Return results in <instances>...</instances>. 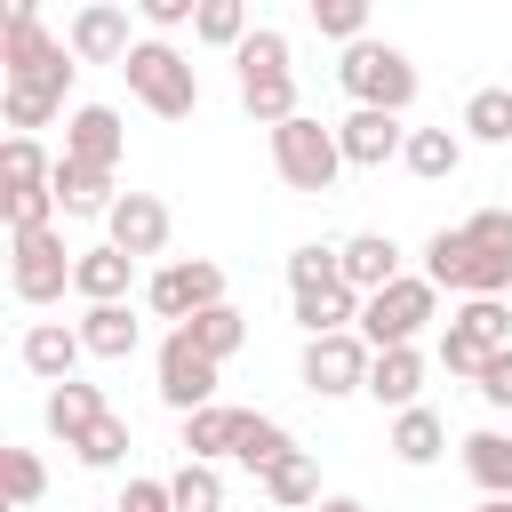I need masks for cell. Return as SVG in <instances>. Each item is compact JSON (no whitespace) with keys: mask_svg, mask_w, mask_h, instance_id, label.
<instances>
[{"mask_svg":"<svg viewBox=\"0 0 512 512\" xmlns=\"http://www.w3.org/2000/svg\"><path fill=\"white\" fill-rule=\"evenodd\" d=\"M136 16H144L152 32H176V24H192V16H200V0H136Z\"/></svg>","mask_w":512,"mask_h":512,"instance_id":"60d3db41","label":"cell"},{"mask_svg":"<svg viewBox=\"0 0 512 512\" xmlns=\"http://www.w3.org/2000/svg\"><path fill=\"white\" fill-rule=\"evenodd\" d=\"M192 40H200V48H240V40H248V0H200Z\"/></svg>","mask_w":512,"mask_h":512,"instance_id":"836d02e7","label":"cell"},{"mask_svg":"<svg viewBox=\"0 0 512 512\" xmlns=\"http://www.w3.org/2000/svg\"><path fill=\"white\" fill-rule=\"evenodd\" d=\"M120 512H176V496H168V480H128Z\"/></svg>","mask_w":512,"mask_h":512,"instance_id":"b9f144b4","label":"cell"},{"mask_svg":"<svg viewBox=\"0 0 512 512\" xmlns=\"http://www.w3.org/2000/svg\"><path fill=\"white\" fill-rule=\"evenodd\" d=\"M464 136L472 144H512V88H472L464 96Z\"/></svg>","mask_w":512,"mask_h":512,"instance_id":"1f68e13d","label":"cell"},{"mask_svg":"<svg viewBox=\"0 0 512 512\" xmlns=\"http://www.w3.org/2000/svg\"><path fill=\"white\" fill-rule=\"evenodd\" d=\"M424 272L440 280V288H456V296H512V256H496V248H480L464 224L448 232H432L424 240Z\"/></svg>","mask_w":512,"mask_h":512,"instance_id":"ba28073f","label":"cell"},{"mask_svg":"<svg viewBox=\"0 0 512 512\" xmlns=\"http://www.w3.org/2000/svg\"><path fill=\"white\" fill-rule=\"evenodd\" d=\"M120 72H128V96H136L144 112H160V120H192V112H200V72L184 64V48L136 40V48L120 56Z\"/></svg>","mask_w":512,"mask_h":512,"instance_id":"7a4b0ae2","label":"cell"},{"mask_svg":"<svg viewBox=\"0 0 512 512\" xmlns=\"http://www.w3.org/2000/svg\"><path fill=\"white\" fill-rule=\"evenodd\" d=\"M400 168H408V176H424V184H440V176H456V168H464V136H456V128H408Z\"/></svg>","mask_w":512,"mask_h":512,"instance_id":"cb8c5ba5","label":"cell"},{"mask_svg":"<svg viewBox=\"0 0 512 512\" xmlns=\"http://www.w3.org/2000/svg\"><path fill=\"white\" fill-rule=\"evenodd\" d=\"M288 448H296V440H288V424H272V416L240 408V440H232V456H240L248 472H272V464H280Z\"/></svg>","mask_w":512,"mask_h":512,"instance_id":"f1b7e54d","label":"cell"},{"mask_svg":"<svg viewBox=\"0 0 512 512\" xmlns=\"http://www.w3.org/2000/svg\"><path fill=\"white\" fill-rule=\"evenodd\" d=\"M168 496L176 512H224V472L208 456H184V472H168Z\"/></svg>","mask_w":512,"mask_h":512,"instance_id":"4dcf8cb0","label":"cell"},{"mask_svg":"<svg viewBox=\"0 0 512 512\" xmlns=\"http://www.w3.org/2000/svg\"><path fill=\"white\" fill-rule=\"evenodd\" d=\"M0 216H8V232L56 224V184H16V192H0Z\"/></svg>","mask_w":512,"mask_h":512,"instance_id":"8d00e7d4","label":"cell"},{"mask_svg":"<svg viewBox=\"0 0 512 512\" xmlns=\"http://www.w3.org/2000/svg\"><path fill=\"white\" fill-rule=\"evenodd\" d=\"M480 512H512V496H480Z\"/></svg>","mask_w":512,"mask_h":512,"instance_id":"f6af8a7d","label":"cell"},{"mask_svg":"<svg viewBox=\"0 0 512 512\" xmlns=\"http://www.w3.org/2000/svg\"><path fill=\"white\" fill-rule=\"evenodd\" d=\"M40 416H48V432H56L64 448H72V440H80V432H88L96 416H112V408H104V392H96V384L64 376V384H48V408H40Z\"/></svg>","mask_w":512,"mask_h":512,"instance_id":"603a6c76","label":"cell"},{"mask_svg":"<svg viewBox=\"0 0 512 512\" xmlns=\"http://www.w3.org/2000/svg\"><path fill=\"white\" fill-rule=\"evenodd\" d=\"M216 352H200L184 328H168V344H160V400L176 408V416H192V408H208L216 400Z\"/></svg>","mask_w":512,"mask_h":512,"instance_id":"8fae6325","label":"cell"},{"mask_svg":"<svg viewBox=\"0 0 512 512\" xmlns=\"http://www.w3.org/2000/svg\"><path fill=\"white\" fill-rule=\"evenodd\" d=\"M288 312H296V328H304V336L360 328V288H352L344 272H328V280H312V288H288Z\"/></svg>","mask_w":512,"mask_h":512,"instance_id":"5bb4252c","label":"cell"},{"mask_svg":"<svg viewBox=\"0 0 512 512\" xmlns=\"http://www.w3.org/2000/svg\"><path fill=\"white\" fill-rule=\"evenodd\" d=\"M328 272H344V264H336V248H312V240H304V248H288V288H312V280H328Z\"/></svg>","mask_w":512,"mask_h":512,"instance_id":"ab89813d","label":"cell"},{"mask_svg":"<svg viewBox=\"0 0 512 512\" xmlns=\"http://www.w3.org/2000/svg\"><path fill=\"white\" fill-rule=\"evenodd\" d=\"M120 144H128V128H120L112 104H72V120H64V152H72V160L120 168Z\"/></svg>","mask_w":512,"mask_h":512,"instance_id":"2e32d148","label":"cell"},{"mask_svg":"<svg viewBox=\"0 0 512 512\" xmlns=\"http://www.w3.org/2000/svg\"><path fill=\"white\" fill-rule=\"evenodd\" d=\"M72 72H80V56H72V40H56L40 64H16V72H0V112H8V128H48L56 112H64V96H72Z\"/></svg>","mask_w":512,"mask_h":512,"instance_id":"277c9868","label":"cell"},{"mask_svg":"<svg viewBox=\"0 0 512 512\" xmlns=\"http://www.w3.org/2000/svg\"><path fill=\"white\" fill-rule=\"evenodd\" d=\"M144 304H152L160 320H192V312L224 304V272H216L208 256H176V264H160V272L144 280Z\"/></svg>","mask_w":512,"mask_h":512,"instance_id":"30bf717a","label":"cell"},{"mask_svg":"<svg viewBox=\"0 0 512 512\" xmlns=\"http://www.w3.org/2000/svg\"><path fill=\"white\" fill-rule=\"evenodd\" d=\"M80 336H88V352H96V360H128V352H136V336H144V320H136V312H128V296H120V304H88V312H80Z\"/></svg>","mask_w":512,"mask_h":512,"instance_id":"d4e9b609","label":"cell"},{"mask_svg":"<svg viewBox=\"0 0 512 512\" xmlns=\"http://www.w3.org/2000/svg\"><path fill=\"white\" fill-rule=\"evenodd\" d=\"M440 320V280L432 272H400L384 280L376 296H360V336L384 352V344H416L424 328Z\"/></svg>","mask_w":512,"mask_h":512,"instance_id":"5b68a950","label":"cell"},{"mask_svg":"<svg viewBox=\"0 0 512 512\" xmlns=\"http://www.w3.org/2000/svg\"><path fill=\"white\" fill-rule=\"evenodd\" d=\"M256 480H264V496H272V504H288V512L320 504V464H312L304 448H288V456H280L272 472H256Z\"/></svg>","mask_w":512,"mask_h":512,"instance_id":"83f0119b","label":"cell"},{"mask_svg":"<svg viewBox=\"0 0 512 512\" xmlns=\"http://www.w3.org/2000/svg\"><path fill=\"white\" fill-rule=\"evenodd\" d=\"M104 240L128 248V256H160L168 248V200L160 192H120L112 216H104Z\"/></svg>","mask_w":512,"mask_h":512,"instance_id":"4fadbf2b","label":"cell"},{"mask_svg":"<svg viewBox=\"0 0 512 512\" xmlns=\"http://www.w3.org/2000/svg\"><path fill=\"white\" fill-rule=\"evenodd\" d=\"M336 264H344V280H352L360 296H376L384 280H400V240H392V232H352V240L336 248Z\"/></svg>","mask_w":512,"mask_h":512,"instance_id":"ffe728a7","label":"cell"},{"mask_svg":"<svg viewBox=\"0 0 512 512\" xmlns=\"http://www.w3.org/2000/svg\"><path fill=\"white\" fill-rule=\"evenodd\" d=\"M72 256L80 248H64V232L56 224H24V232H8V296L16 304H56L64 288H72Z\"/></svg>","mask_w":512,"mask_h":512,"instance_id":"52a82bcc","label":"cell"},{"mask_svg":"<svg viewBox=\"0 0 512 512\" xmlns=\"http://www.w3.org/2000/svg\"><path fill=\"white\" fill-rule=\"evenodd\" d=\"M8 24H40V0H8Z\"/></svg>","mask_w":512,"mask_h":512,"instance_id":"7bdbcfd3","label":"cell"},{"mask_svg":"<svg viewBox=\"0 0 512 512\" xmlns=\"http://www.w3.org/2000/svg\"><path fill=\"white\" fill-rule=\"evenodd\" d=\"M272 168H280L288 192H312V200H320V192H336V176H344L352 160H344V136H336V128L288 112V120L272 128Z\"/></svg>","mask_w":512,"mask_h":512,"instance_id":"3957f363","label":"cell"},{"mask_svg":"<svg viewBox=\"0 0 512 512\" xmlns=\"http://www.w3.org/2000/svg\"><path fill=\"white\" fill-rule=\"evenodd\" d=\"M0 488H8V504L24 512V504L48 496V464H40L32 448H0Z\"/></svg>","mask_w":512,"mask_h":512,"instance_id":"d590c367","label":"cell"},{"mask_svg":"<svg viewBox=\"0 0 512 512\" xmlns=\"http://www.w3.org/2000/svg\"><path fill=\"white\" fill-rule=\"evenodd\" d=\"M240 104H248V120L256 128H280L288 112H296V48H288V32H272V24H256L240 48Z\"/></svg>","mask_w":512,"mask_h":512,"instance_id":"6da1fadb","label":"cell"},{"mask_svg":"<svg viewBox=\"0 0 512 512\" xmlns=\"http://www.w3.org/2000/svg\"><path fill=\"white\" fill-rule=\"evenodd\" d=\"M232 440H240V408H224V400H208V408H192L184 416V456H232Z\"/></svg>","mask_w":512,"mask_h":512,"instance_id":"4316f807","label":"cell"},{"mask_svg":"<svg viewBox=\"0 0 512 512\" xmlns=\"http://www.w3.org/2000/svg\"><path fill=\"white\" fill-rule=\"evenodd\" d=\"M400 464H440V448H448V424H440V408H424V400H408V408H392V440H384Z\"/></svg>","mask_w":512,"mask_h":512,"instance_id":"7402d4cb","label":"cell"},{"mask_svg":"<svg viewBox=\"0 0 512 512\" xmlns=\"http://www.w3.org/2000/svg\"><path fill=\"white\" fill-rule=\"evenodd\" d=\"M304 16L320 24V40H360L368 32V0H304Z\"/></svg>","mask_w":512,"mask_h":512,"instance_id":"74e56055","label":"cell"},{"mask_svg":"<svg viewBox=\"0 0 512 512\" xmlns=\"http://www.w3.org/2000/svg\"><path fill=\"white\" fill-rule=\"evenodd\" d=\"M80 352H88V336H80V328H64V320H32V328H24V344H16V360H24L40 384H64Z\"/></svg>","mask_w":512,"mask_h":512,"instance_id":"ac0fdd59","label":"cell"},{"mask_svg":"<svg viewBox=\"0 0 512 512\" xmlns=\"http://www.w3.org/2000/svg\"><path fill=\"white\" fill-rule=\"evenodd\" d=\"M72 456H80L88 472H112V464L128 456V416H96V424L72 440Z\"/></svg>","mask_w":512,"mask_h":512,"instance_id":"e575fe53","label":"cell"},{"mask_svg":"<svg viewBox=\"0 0 512 512\" xmlns=\"http://www.w3.org/2000/svg\"><path fill=\"white\" fill-rule=\"evenodd\" d=\"M472 384H480V400H488V408H512V344H496V352L480 360V376H472Z\"/></svg>","mask_w":512,"mask_h":512,"instance_id":"f35d334b","label":"cell"},{"mask_svg":"<svg viewBox=\"0 0 512 512\" xmlns=\"http://www.w3.org/2000/svg\"><path fill=\"white\" fill-rule=\"evenodd\" d=\"M464 472L480 496H512V432H472L464 440Z\"/></svg>","mask_w":512,"mask_h":512,"instance_id":"484cf974","label":"cell"},{"mask_svg":"<svg viewBox=\"0 0 512 512\" xmlns=\"http://www.w3.org/2000/svg\"><path fill=\"white\" fill-rule=\"evenodd\" d=\"M64 40H72V56H80V64H120V56L136 48V40H128V8H120V0H88V8L72 16V32H64Z\"/></svg>","mask_w":512,"mask_h":512,"instance_id":"9a60e30c","label":"cell"},{"mask_svg":"<svg viewBox=\"0 0 512 512\" xmlns=\"http://www.w3.org/2000/svg\"><path fill=\"white\" fill-rule=\"evenodd\" d=\"M312 512H368V504H360V496H320Z\"/></svg>","mask_w":512,"mask_h":512,"instance_id":"ee69618b","label":"cell"},{"mask_svg":"<svg viewBox=\"0 0 512 512\" xmlns=\"http://www.w3.org/2000/svg\"><path fill=\"white\" fill-rule=\"evenodd\" d=\"M48 184H56V208H64V216H112V200H120V192H112V168L72 160V152H56V176H48Z\"/></svg>","mask_w":512,"mask_h":512,"instance_id":"e0dca14e","label":"cell"},{"mask_svg":"<svg viewBox=\"0 0 512 512\" xmlns=\"http://www.w3.org/2000/svg\"><path fill=\"white\" fill-rule=\"evenodd\" d=\"M416 392H424V352H416V344H384V352L368 360V400L408 408Z\"/></svg>","mask_w":512,"mask_h":512,"instance_id":"44dd1931","label":"cell"},{"mask_svg":"<svg viewBox=\"0 0 512 512\" xmlns=\"http://www.w3.org/2000/svg\"><path fill=\"white\" fill-rule=\"evenodd\" d=\"M48 176H56V160L40 152V136L16 128V136L0 144V192H16V184H48Z\"/></svg>","mask_w":512,"mask_h":512,"instance_id":"d6a6232c","label":"cell"},{"mask_svg":"<svg viewBox=\"0 0 512 512\" xmlns=\"http://www.w3.org/2000/svg\"><path fill=\"white\" fill-rule=\"evenodd\" d=\"M336 80H344V96L352 104H384V112H408L416 104V64H408V48H392V40H344V64H336Z\"/></svg>","mask_w":512,"mask_h":512,"instance_id":"8992f818","label":"cell"},{"mask_svg":"<svg viewBox=\"0 0 512 512\" xmlns=\"http://www.w3.org/2000/svg\"><path fill=\"white\" fill-rule=\"evenodd\" d=\"M368 360H376V344H368L360 328H328V336H304V392H320V400L368 392Z\"/></svg>","mask_w":512,"mask_h":512,"instance_id":"9c48e42d","label":"cell"},{"mask_svg":"<svg viewBox=\"0 0 512 512\" xmlns=\"http://www.w3.org/2000/svg\"><path fill=\"white\" fill-rule=\"evenodd\" d=\"M336 136H344V160H352V168H384V160H400V144H408L400 112H384V104H352V112L336 120Z\"/></svg>","mask_w":512,"mask_h":512,"instance_id":"7c38bea8","label":"cell"},{"mask_svg":"<svg viewBox=\"0 0 512 512\" xmlns=\"http://www.w3.org/2000/svg\"><path fill=\"white\" fill-rule=\"evenodd\" d=\"M176 328H184L200 352H216V360H232V352L248 344V320H240L232 304H208V312H192V320H176Z\"/></svg>","mask_w":512,"mask_h":512,"instance_id":"f546056e","label":"cell"},{"mask_svg":"<svg viewBox=\"0 0 512 512\" xmlns=\"http://www.w3.org/2000/svg\"><path fill=\"white\" fill-rule=\"evenodd\" d=\"M128 280H136V256L128 248H80L72 256V296H88V304H120L128 296Z\"/></svg>","mask_w":512,"mask_h":512,"instance_id":"d6986e66","label":"cell"}]
</instances>
